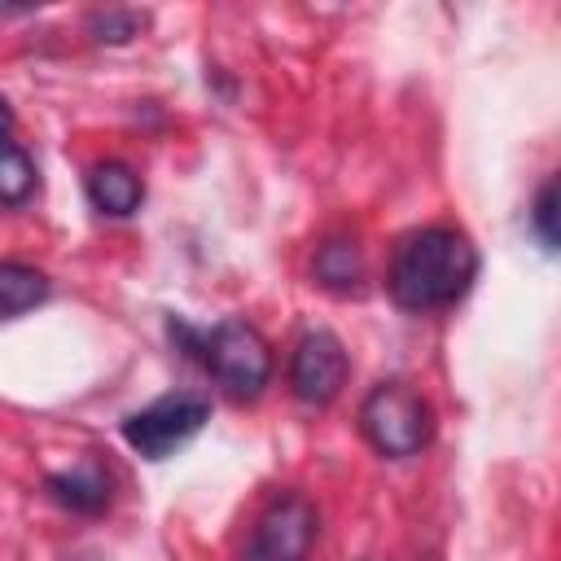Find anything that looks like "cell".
<instances>
[{
	"instance_id": "1",
	"label": "cell",
	"mask_w": 561,
	"mask_h": 561,
	"mask_svg": "<svg viewBox=\"0 0 561 561\" xmlns=\"http://www.w3.org/2000/svg\"><path fill=\"white\" fill-rule=\"evenodd\" d=\"M478 276V250L460 228L434 224L408 232L390 259V298L403 311H447L456 307Z\"/></svg>"
},
{
	"instance_id": "2",
	"label": "cell",
	"mask_w": 561,
	"mask_h": 561,
	"mask_svg": "<svg viewBox=\"0 0 561 561\" xmlns=\"http://www.w3.org/2000/svg\"><path fill=\"white\" fill-rule=\"evenodd\" d=\"M171 337H180V346L224 386V394H232L241 403L259 399L263 386L272 381V346L245 320H219L210 329L171 320Z\"/></svg>"
},
{
	"instance_id": "3",
	"label": "cell",
	"mask_w": 561,
	"mask_h": 561,
	"mask_svg": "<svg viewBox=\"0 0 561 561\" xmlns=\"http://www.w3.org/2000/svg\"><path fill=\"white\" fill-rule=\"evenodd\" d=\"M359 434L386 460L421 456L434 438V408L408 381H377L359 403Z\"/></svg>"
},
{
	"instance_id": "4",
	"label": "cell",
	"mask_w": 561,
	"mask_h": 561,
	"mask_svg": "<svg viewBox=\"0 0 561 561\" xmlns=\"http://www.w3.org/2000/svg\"><path fill=\"white\" fill-rule=\"evenodd\" d=\"M320 535V513L302 491H280L259 513L241 561H307Z\"/></svg>"
},
{
	"instance_id": "5",
	"label": "cell",
	"mask_w": 561,
	"mask_h": 561,
	"mask_svg": "<svg viewBox=\"0 0 561 561\" xmlns=\"http://www.w3.org/2000/svg\"><path fill=\"white\" fill-rule=\"evenodd\" d=\"M210 421V399L202 394H162L149 408L131 412L123 421V443L140 451L145 460H167L175 447H184L202 425Z\"/></svg>"
},
{
	"instance_id": "6",
	"label": "cell",
	"mask_w": 561,
	"mask_h": 561,
	"mask_svg": "<svg viewBox=\"0 0 561 561\" xmlns=\"http://www.w3.org/2000/svg\"><path fill=\"white\" fill-rule=\"evenodd\" d=\"M351 373V355L342 346L337 333L329 329H307L289 355V390L307 403V408H324L342 394Z\"/></svg>"
},
{
	"instance_id": "7",
	"label": "cell",
	"mask_w": 561,
	"mask_h": 561,
	"mask_svg": "<svg viewBox=\"0 0 561 561\" xmlns=\"http://www.w3.org/2000/svg\"><path fill=\"white\" fill-rule=\"evenodd\" d=\"M83 193H88L92 210H101V215H110V219H127V215H136L140 202H145V180H140L127 162L105 158V162L88 167Z\"/></svg>"
},
{
	"instance_id": "8",
	"label": "cell",
	"mask_w": 561,
	"mask_h": 561,
	"mask_svg": "<svg viewBox=\"0 0 561 561\" xmlns=\"http://www.w3.org/2000/svg\"><path fill=\"white\" fill-rule=\"evenodd\" d=\"M44 491L61 504V508H70V513H101L105 504H110V469L96 460V456H88V460H79L75 469H66V473H48L44 478Z\"/></svg>"
},
{
	"instance_id": "9",
	"label": "cell",
	"mask_w": 561,
	"mask_h": 561,
	"mask_svg": "<svg viewBox=\"0 0 561 561\" xmlns=\"http://www.w3.org/2000/svg\"><path fill=\"white\" fill-rule=\"evenodd\" d=\"M48 298V276L26 263L0 259V320H13Z\"/></svg>"
},
{
	"instance_id": "10",
	"label": "cell",
	"mask_w": 561,
	"mask_h": 561,
	"mask_svg": "<svg viewBox=\"0 0 561 561\" xmlns=\"http://www.w3.org/2000/svg\"><path fill=\"white\" fill-rule=\"evenodd\" d=\"M316 280L329 285V289H355L359 276H364V259H359V245L355 241H342V237H329L320 250H316V263H311Z\"/></svg>"
},
{
	"instance_id": "11",
	"label": "cell",
	"mask_w": 561,
	"mask_h": 561,
	"mask_svg": "<svg viewBox=\"0 0 561 561\" xmlns=\"http://www.w3.org/2000/svg\"><path fill=\"white\" fill-rule=\"evenodd\" d=\"M35 193V162L18 140H0V206H22Z\"/></svg>"
},
{
	"instance_id": "12",
	"label": "cell",
	"mask_w": 561,
	"mask_h": 561,
	"mask_svg": "<svg viewBox=\"0 0 561 561\" xmlns=\"http://www.w3.org/2000/svg\"><path fill=\"white\" fill-rule=\"evenodd\" d=\"M140 26H145V18L136 9H96L88 18L92 39H101V44H127L131 35H140Z\"/></svg>"
},
{
	"instance_id": "13",
	"label": "cell",
	"mask_w": 561,
	"mask_h": 561,
	"mask_svg": "<svg viewBox=\"0 0 561 561\" xmlns=\"http://www.w3.org/2000/svg\"><path fill=\"white\" fill-rule=\"evenodd\" d=\"M530 228L548 254H557V180H543L530 206Z\"/></svg>"
},
{
	"instance_id": "14",
	"label": "cell",
	"mask_w": 561,
	"mask_h": 561,
	"mask_svg": "<svg viewBox=\"0 0 561 561\" xmlns=\"http://www.w3.org/2000/svg\"><path fill=\"white\" fill-rule=\"evenodd\" d=\"M9 131H13V110H9V101L0 96V140H9Z\"/></svg>"
}]
</instances>
